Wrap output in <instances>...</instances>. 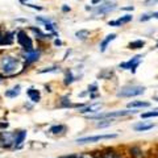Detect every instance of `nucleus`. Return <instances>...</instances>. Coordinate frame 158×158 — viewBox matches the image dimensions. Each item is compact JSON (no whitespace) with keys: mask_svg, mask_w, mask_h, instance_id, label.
I'll return each mask as SVG.
<instances>
[{"mask_svg":"<svg viewBox=\"0 0 158 158\" xmlns=\"http://www.w3.org/2000/svg\"><path fill=\"white\" fill-rule=\"evenodd\" d=\"M96 91H98V86L96 85L88 86V92H96Z\"/></svg>","mask_w":158,"mask_h":158,"instance_id":"obj_31","label":"nucleus"},{"mask_svg":"<svg viewBox=\"0 0 158 158\" xmlns=\"http://www.w3.org/2000/svg\"><path fill=\"white\" fill-rule=\"evenodd\" d=\"M156 48H157V49H158V44H157V45H156Z\"/></svg>","mask_w":158,"mask_h":158,"instance_id":"obj_44","label":"nucleus"},{"mask_svg":"<svg viewBox=\"0 0 158 158\" xmlns=\"http://www.w3.org/2000/svg\"><path fill=\"white\" fill-rule=\"evenodd\" d=\"M146 88L144 86H136V85H129V86H124L117 91L116 95L118 98H135L138 95H142L145 92Z\"/></svg>","mask_w":158,"mask_h":158,"instance_id":"obj_3","label":"nucleus"},{"mask_svg":"<svg viewBox=\"0 0 158 158\" xmlns=\"http://www.w3.org/2000/svg\"><path fill=\"white\" fill-rule=\"evenodd\" d=\"M152 19V15H142L140 17V21H148V20Z\"/></svg>","mask_w":158,"mask_h":158,"instance_id":"obj_30","label":"nucleus"},{"mask_svg":"<svg viewBox=\"0 0 158 158\" xmlns=\"http://www.w3.org/2000/svg\"><path fill=\"white\" fill-rule=\"evenodd\" d=\"M3 82V75H0V83Z\"/></svg>","mask_w":158,"mask_h":158,"instance_id":"obj_40","label":"nucleus"},{"mask_svg":"<svg viewBox=\"0 0 158 158\" xmlns=\"http://www.w3.org/2000/svg\"><path fill=\"white\" fill-rule=\"evenodd\" d=\"M57 67H49V69H44V70H40V74H44V73H50V71H56Z\"/></svg>","mask_w":158,"mask_h":158,"instance_id":"obj_28","label":"nucleus"},{"mask_svg":"<svg viewBox=\"0 0 158 158\" xmlns=\"http://www.w3.org/2000/svg\"><path fill=\"white\" fill-rule=\"evenodd\" d=\"M74 81H75V78H74L71 70H67V71H66V77H65V85H66V86L71 85Z\"/></svg>","mask_w":158,"mask_h":158,"instance_id":"obj_21","label":"nucleus"},{"mask_svg":"<svg viewBox=\"0 0 158 158\" xmlns=\"http://www.w3.org/2000/svg\"><path fill=\"white\" fill-rule=\"evenodd\" d=\"M40 56H41V52L36 50V49H33L31 52H24V58H25V65H31V63L38 61Z\"/></svg>","mask_w":158,"mask_h":158,"instance_id":"obj_9","label":"nucleus"},{"mask_svg":"<svg viewBox=\"0 0 158 158\" xmlns=\"http://www.w3.org/2000/svg\"><path fill=\"white\" fill-rule=\"evenodd\" d=\"M20 2H21V3H27L28 0H20Z\"/></svg>","mask_w":158,"mask_h":158,"instance_id":"obj_41","label":"nucleus"},{"mask_svg":"<svg viewBox=\"0 0 158 158\" xmlns=\"http://www.w3.org/2000/svg\"><path fill=\"white\" fill-rule=\"evenodd\" d=\"M62 11H63V12H69V11H70V7L63 6V7H62Z\"/></svg>","mask_w":158,"mask_h":158,"instance_id":"obj_36","label":"nucleus"},{"mask_svg":"<svg viewBox=\"0 0 158 158\" xmlns=\"http://www.w3.org/2000/svg\"><path fill=\"white\" fill-rule=\"evenodd\" d=\"M16 37H17L19 45L24 49V52H31V50H33V41H32L31 37H29L24 31H19L17 34H16Z\"/></svg>","mask_w":158,"mask_h":158,"instance_id":"obj_4","label":"nucleus"},{"mask_svg":"<svg viewBox=\"0 0 158 158\" xmlns=\"http://www.w3.org/2000/svg\"><path fill=\"white\" fill-rule=\"evenodd\" d=\"M63 129H65V127L63 125H54L50 128V133H53V135H57V133H61Z\"/></svg>","mask_w":158,"mask_h":158,"instance_id":"obj_25","label":"nucleus"},{"mask_svg":"<svg viewBox=\"0 0 158 158\" xmlns=\"http://www.w3.org/2000/svg\"><path fill=\"white\" fill-rule=\"evenodd\" d=\"M156 158H158V150L156 152Z\"/></svg>","mask_w":158,"mask_h":158,"instance_id":"obj_42","label":"nucleus"},{"mask_svg":"<svg viewBox=\"0 0 158 158\" xmlns=\"http://www.w3.org/2000/svg\"><path fill=\"white\" fill-rule=\"evenodd\" d=\"M27 95H28V98L31 99L33 103H37V102H40V99H41V94H40V91L36 90V88H33V87L28 88V90H27Z\"/></svg>","mask_w":158,"mask_h":158,"instance_id":"obj_13","label":"nucleus"},{"mask_svg":"<svg viewBox=\"0 0 158 158\" xmlns=\"http://www.w3.org/2000/svg\"><path fill=\"white\" fill-rule=\"evenodd\" d=\"M20 85H17V86H15L13 88H11V90H8V91H6V96L7 98H16V96H19L20 95Z\"/></svg>","mask_w":158,"mask_h":158,"instance_id":"obj_17","label":"nucleus"},{"mask_svg":"<svg viewBox=\"0 0 158 158\" xmlns=\"http://www.w3.org/2000/svg\"><path fill=\"white\" fill-rule=\"evenodd\" d=\"M121 9H123V11H133V9H135V8H133V7L131 6V7H123Z\"/></svg>","mask_w":158,"mask_h":158,"instance_id":"obj_35","label":"nucleus"},{"mask_svg":"<svg viewBox=\"0 0 158 158\" xmlns=\"http://www.w3.org/2000/svg\"><path fill=\"white\" fill-rule=\"evenodd\" d=\"M131 20H132V15H127V16L118 17L117 20H115V21H110L108 23V25L110 27H120V25H123V24L129 23Z\"/></svg>","mask_w":158,"mask_h":158,"instance_id":"obj_12","label":"nucleus"},{"mask_svg":"<svg viewBox=\"0 0 158 158\" xmlns=\"http://www.w3.org/2000/svg\"><path fill=\"white\" fill-rule=\"evenodd\" d=\"M102 110V103H94V104H90L85 108H82L81 112L82 115H90V113H95V112H99Z\"/></svg>","mask_w":158,"mask_h":158,"instance_id":"obj_10","label":"nucleus"},{"mask_svg":"<svg viewBox=\"0 0 158 158\" xmlns=\"http://www.w3.org/2000/svg\"><path fill=\"white\" fill-rule=\"evenodd\" d=\"M27 7H31V8H33V9H37V11H42V7L34 6V4H27Z\"/></svg>","mask_w":158,"mask_h":158,"instance_id":"obj_32","label":"nucleus"},{"mask_svg":"<svg viewBox=\"0 0 158 158\" xmlns=\"http://www.w3.org/2000/svg\"><path fill=\"white\" fill-rule=\"evenodd\" d=\"M154 127H156V125L153 124V123L141 121V123H138V124H135V125H133V129H135L136 132H148V131L153 129Z\"/></svg>","mask_w":158,"mask_h":158,"instance_id":"obj_11","label":"nucleus"},{"mask_svg":"<svg viewBox=\"0 0 158 158\" xmlns=\"http://www.w3.org/2000/svg\"><path fill=\"white\" fill-rule=\"evenodd\" d=\"M15 137H16V133L2 132L0 133V142H2V146L8 148L12 144H15Z\"/></svg>","mask_w":158,"mask_h":158,"instance_id":"obj_7","label":"nucleus"},{"mask_svg":"<svg viewBox=\"0 0 158 158\" xmlns=\"http://www.w3.org/2000/svg\"><path fill=\"white\" fill-rule=\"evenodd\" d=\"M144 45H145V42L142 41V40H136V41H132L129 45H128V48L129 49H141Z\"/></svg>","mask_w":158,"mask_h":158,"instance_id":"obj_20","label":"nucleus"},{"mask_svg":"<svg viewBox=\"0 0 158 158\" xmlns=\"http://www.w3.org/2000/svg\"><path fill=\"white\" fill-rule=\"evenodd\" d=\"M117 135L115 133H110V135H98V136H88V137H82L78 138L77 142L78 144H91V142H98L102 140H112V138H116Z\"/></svg>","mask_w":158,"mask_h":158,"instance_id":"obj_5","label":"nucleus"},{"mask_svg":"<svg viewBox=\"0 0 158 158\" xmlns=\"http://www.w3.org/2000/svg\"><path fill=\"white\" fill-rule=\"evenodd\" d=\"M19 67V59L12 56H4L0 58V71L6 75H13Z\"/></svg>","mask_w":158,"mask_h":158,"instance_id":"obj_1","label":"nucleus"},{"mask_svg":"<svg viewBox=\"0 0 158 158\" xmlns=\"http://www.w3.org/2000/svg\"><path fill=\"white\" fill-rule=\"evenodd\" d=\"M149 117H158V110L141 113V118H149Z\"/></svg>","mask_w":158,"mask_h":158,"instance_id":"obj_22","label":"nucleus"},{"mask_svg":"<svg viewBox=\"0 0 158 158\" xmlns=\"http://www.w3.org/2000/svg\"><path fill=\"white\" fill-rule=\"evenodd\" d=\"M8 127V123H2L0 124V128H7Z\"/></svg>","mask_w":158,"mask_h":158,"instance_id":"obj_38","label":"nucleus"},{"mask_svg":"<svg viewBox=\"0 0 158 158\" xmlns=\"http://www.w3.org/2000/svg\"><path fill=\"white\" fill-rule=\"evenodd\" d=\"M152 17H154V19H158V12H153V13H152Z\"/></svg>","mask_w":158,"mask_h":158,"instance_id":"obj_39","label":"nucleus"},{"mask_svg":"<svg viewBox=\"0 0 158 158\" xmlns=\"http://www.w3.org/2000/svg\"><path fill=\"white\" fill-rule=\"evenodd\" d=\"M45 29H46V31H49V32H52L53 34H57V32H56V29H54V24H53V23H49V24H45Z\"/></svg>","mask_w":158,"mask_h":158,"instance_id":"obj_26","label":"nucleus"},{"mask_svg":"<svg viewBox=\"0 0 158 158\" xmlns=\"http://www.w3.org/2000/svg\"><path fill=\"white\" fill-rule=\"evenodd\" d=\"M37 21L40 23H44V24H49V23H52V20L50 19H46V17H36Z\"/></svg>","mask_w":158,"mask_h":158,"instance_id":"obj_27","label":"nucleus"},{"mask_svg":"<svg viewBox=\"0 0 158 158\" xmlns=\"http://www.w3.org/2000/svg\"><path fill=\"white\" fill-rule=\"evenodd\" d=\"M27 137V132L25 131H20L19 133H16V137H15V146H20L24 142V140H25Z\"/></svg>","mask_w":158,"mask_h":158,"instance_id":"obj_16","label":"nucleus"},{"mask_svg":"<svg viewBox=\"0 0 158 158\" xmlns=\"http://www.w3.org/2000/svg\"><path fill=\"white\" fill-rule=\"evenodd\" d=\"M141 58H142V56H135L132 59H129V61H127V62H124V63H120V69H124V70H131L133 74L136 73V69H137V66L140 65V62H141Z\"/></svg>","mask_w":158,"mask_h":158,"instance_id":"obj_6","label":"nucleus"},{"mask_svg":"<svg viewBox=\"0 0 158 158\" xmlns=\"http://www.w3.org/2000/svg\"><path fill=\"white\" fill-rule=\"evenodd\" d=\"M115 9H116L115 3H104V4L98 6L95 9H94V12H95L96 15H106V13H110L112 11H115Z\"/></svg>","mask_w":158,"mask_h":158,"instance_id":"obj_8","label":"nucleus"},{"mask_svg":"<svg viewBox=\"0 0 158 158\" xmlns=\"http://www.w3.org/2000/svg\"><path fill=\"white\" fill-rule=\"evenodd\" d=\"M88 34H90V32L86 31V29H82V31H79V32L75 33V36H77V38H79V40H86V38L88 37Z\"/></svg>","mask_w":158,"mask_h":158,"instance_id":"obj_23","label":"nucleus"},{"mask_svg":"<svg viewBox=\"0 0 158 158\" xmlns=\"http://www.w3.org/2000/svg\"><path fill=\"white\" fill-rule=\"evenodd\" d=\"M111 124H113L112 118H103V120L96 123V127L98 128H106V127H110Z\"/></svg>","mask_w":158,"mask_h":158,"instance_id":"obj_19","label":"nucleus"},{"mask_svg":"<svg viewBox=\"0 0 158 158\" xmlns=\"http://www.w3.org/2000/svg\"><path fill=\"white\" fill-rule=\"evenodd\" d=\"M115 38H116V34H115V33L108 34V36L100 42V52H102V53H103V52H106V49H107V46H108V44H110L111 41H113Z\"/></svg>","mask_w":158,"mask_h":158,"instance_id":"obj_15","label":"nucleus"},{"mask_svg":"<svg viewBox=\"0 0 158 158\" xmlns=\"http://www.w3.org/2000/svg\"><path fill=\"white\" fill-rule=\"evenodd\" d=\"M31 31L32 32H34V33H36V34H38V36H40V38H50L52 36H50V34H44L41 31H40V29L38 28H34V27H31Z\"/></svg>","mask_w":158,"mask_h":158,"instance_id":"obj_24","label":"nucleus"},{"mask_svg":"<svg viewBox=\"0 0 158 158\" xmlns=\"http://www.w3.org/2000/svg\"><path fill=\"white\" fill-rule=\"evenodd\" d=\"M54 45H57V46H61V45H62V42L59 41V40H56V41H54Z\"/></svg>","mask_w":158,"mask_h":158,"instance_id":"obj_37","label":"nucleus"},{"mask_svg":"<svg viewBox=\"0 0 158 158\" xmlns=\"http://www.w3.org/2000/svg\"><path fill=\"white\" fill-rule=\"evenodd\" d=\"M0 45H4V34H2V32H0Z\"/></svg>","mask_w":158,"mask_h":158,"instance_id":"obj_34","label":"nucleus"},{"mask_svg":"<svg viewBox=\"0 0 158 158\" xmlns=\"http://www.w3.org/2000/svg\"><path fill=\"white\" fill-rule=\"evenodd\" d=\"M102 2H106V0H91V3L95 4V6H96V4H100Z\"/></svg>","mask_w":158,"mask_h":158,"instance_id":"obj_33","label":"nucleus"},{"mask_svg":"<svg viewBox=\"0 0 158 158\" xmlns=\"http://www.w3.org/2000/svg\"><path fill=\"white\" fill-rule=\"evenodd\" d=\"M154 100H156V102H158V98H154Z\"/></svg>","mask_w":158,"mask_h":158,"instance_id":"obj_43","label":"nucleus"},{"mask_svg":"<svg viewBox=\"0 0 158 158\" xmlns=\"http://www.w3.org/2000/svg\"><path fill=\"white\" fill-rule=\"evenodd\" d=\"M158 3V0H145V2H144V4H145V6H148V7H149V6H154V4H157Z\"/></svg>","mask_w":158,"mask_h":158,"instance_id":"obj_29","label":"nucleus"},{"mask_svg":"<svg viewBox=\"0 0 158 158\" xmlns=\"http://www.w3.org/2000/svg\"><path fill=\"white\" fill-rule=\"evenodd\" d=\"M131 154L133 158H144V153H142V149L138 146H133L131 148Z\"/></svg>","mask_w":158,"mask_h":158,"instance_id":"obj_18","label":"nucleus"},{"mask_svg":"<svg viewBox=\"0 0 158 158\" xmlns=\"http://www.w3.org/2000/svg\"><path fill=\"white\" fill-rule=\"evenodd\" d=\"M137 113L136 110H123V111H112V112H99L96 115L90 116L92 120H103V118H116V117H124V116H129V115H135Z\"/></svg>","mask_w":158,"mask_h":158,"instance_id":"obj_2","label":"nucleus"},{"mask_svg":"<svg viewBox=\"0 0 158 158\" xmlns=\"http://www.w3.org/2000/svg\"><path fill=\"white\" fill-rule=\"evenodd\" d=\"M150 107V102H142V100H132L128 103V108L131 110H136V108H148Z\"/></svg>","mask_w":158,"mask_h":158,"instance_id":"obj_14","label":"nucleus"}]
</instances>
